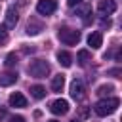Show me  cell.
<instances>
[{
  "mask_svg": "<svg viewBox=\"0 0 122 122\" xmlns=\"http://www.w3.org/2000/svg\"><path fill=\"white\" fill-rule=\"evenodd\" d=\"M118 105H120V101H118L116 97H107V99L97 101L93 109H95V114H99V116H107V114H112V112L118 109Z\"/></svg>",
  "mask_w": 122,
  "mask_h": 122,
  "instance_id": "6da1fadb",
  "label": "cell"
},
{
  "mask_svg": "<svg viewBox=\"0 0 122 122\" xmlns=\"http://www.w3.org/2000/svg\"><path fill=\"white\" fill-rule=\"evenodd\" d=\"M48 72H50L48 61H44V59H34V61L29 63V74H30V76H34V78H46Z\"/></svg>",
  "mask_w": 122,
  "mask_h": 122,
  "instance_id": "7a4b0ae2",
  "label": "cell"
},
{
  "mask_svg": "<svg viewBox=\"0 0 122 122\" xmlns=\"http://www.w3.org/2000/svg\"><path fill=\"white\" fill-rule=\"evenodd\" d=\"M57 38L67 44V46H72V44H78L80 40V30H74V29H69V27H61L57 30Z\"/></svg>",
  "mask_w": 122,
  "mask_h": 122,
  "instance_id": "3957f363",
  "label": "cell"
},
{
  "mask_svg": "<svg viewBox=\"0 0 122 122\" xmlns=\"http://www.w3.org/2000/svg\"><path fill=\"white\" fill-rule=\"evenodd\" d=\"M84 95H86V86H84V82H82L80 78H74V80L71 82V97L76 99V101H80V99H84Z\"/></svg>",
  "mask_w": 122,
  "mask_h": 122,
  "instance_id": "277c9868",
  "label": "cell"
},
{
  "mask_svg": "<svg viewBox=\"0 0 122 122\" xmlns=\"http://www.w3.org/2000/svg\"><path fill=\"white\" fill-rule=\"evenodd\" d=\"M55 10H57V2L55 0H38V4H36V11L40 15H50Z\"/></svg>",
  "mask_w": 122,
  "mask_h": 122,
  "instance_id": "5b68a950",
  "label": "cell"
},
{
  "mask_svg": "<svg viewBox=\"0 0 122 122\" xmlns=\"http://www.w3.org/2000/svg\"><path fill=\"white\" fill-rule=\"evenodd\" d=\"M97 11L101 15H111L116 11V2L114 0H99L97 2Z\"/></svg>",
  "mask_w": 122,
  "mask_h": 122,
  "instance_id": "8992f818",
  "label": "cell"
},
{
  "mask_svg": "<svg viewBox=\"0 0 122 122\" xmlns=\"http://www.w3.org/2000/svg\"><path fill=\"white\" fill-rule=\"evenodd\" d=\"M50 111H51L53 114H65V112L69 111V103H67L65 99H55V101L51 103Z\"/></svg>",
  "mask_w": 122,
  "mask_h": 122,
  "instance_id": "52a82bcc",
  "label": "cell"
},
{
  "mask_svg": "<svg viewBox=\"0 0 122 122\" xmlns=\"http://www.w3.org/2000/svg\"><path fill=\"white\" fill-rule=\"evenodd\" d=\"M10 107H17V109L27 107V99H25V95L19 93V92L11 93V95H10Z\"/></svg>",
  "mask_w": 122,
  "mask_h": 122,
  "instance_id": "ba28073f",
  "label": "cell"
},
{
  "mask_svg": "<svg viewBox=\"0 0 122 122\" xmlns=\"http://www.w3.org/2000/svg\"><path fill=\"white\" fill-rule=\"evenodd\" d=\"M17 19H19V15H17V10H13V8H8V11H6V27H15L17 25Z\"/></svg>",
  "mask_w": 122,
  "mask_h": 122,
  "instance_id": "9c48e42d",
  "label": "cell"
},
{
  "mask_svg": "<svg viewBox=\"0 0 122 122\" xmlns=\"http://www.w3.org/2000/svg\"><path fill=\"white\" fill-rule=\"evenodd\" d=\"M88 44H90L93 50L101 48V44H103V34H101V32H92V34L88 36Z\"/></svg>",
  "mask_w": 122,
  "mask_h": 122,
  "instance_id": "30bf717a",
  "label": "cell"
},
{
  "mask_svg": "<svg viewBox=\"0 0 122 122\" xmlns=\"http://www.w3.org/2000/svg\"><path fill=\"white\" fill-rule=\"evenodd\" d=\"M57 61H59V65H63V67H67V69L72 65V57H71L69 51H59V53H57Z\"/></svg>",
  "mask_w": 122,
  "mask_h": 122,
  "instance_id": "8fae6325",
  "label": "cell"
},
{
  "mask_svg": "<svg viewBox=\"0 0 122 122\" xmlns=\"http://www.w3.org/2000/svg\"><path fill=\"white\" fill-rule=\"evenodd\" d=\"M15 80H17V74L15 72H6V74L0 76V86H11Z\"/></svg>",
  "mask_w": 122,
  "mask_h": 122,
  "instance_id": "7c38bea8",
  "label": "cell"
},
{
  "mask_svg": "<svg viewBox=\"0 0 122 122\" xmlns=\"http://www.w3.org/2000/svg\"><path fill=\"white\" fill-rule=\"evenodd\" d=\"M63 86H65V76H63V74L53 76V80H51V90H53V92H61Z\"/></svg>",
  "mask_w": 122,
  "mask_h": 122,
  "instance_id": "4fadbf2b",
  "label": "cell"
},
{
  "mask_svg": "<svg viewBox=\"0 0 122 122\" xmlns=\"http://www.w3.org/2000/svg\"><path fill=\"white\" fill-rule=\"evenodd\" d=\"M30 95L34 99H42V97H46V88H42V86H30Z\"/></svg>",
  "mask_w": 122,
  "mask_h": 122,
  "instance_id": "5bb4252c",
  "label": "cell"
},
{
  "mask_svg": "<svg viewBox=\"0 0 122 122\" xmlns=\"http://www.w3.org/2000/svg\"><path fill=\"white\" fill-rule=\"evenodd\" d=\"M76 61L84 67V65H88V61H90V51L88 50H80L78 53H76Z\"/></svg>",
  "mask_w": 122,
  "mask_h": 122,
  "instance_id": "9a60e30c",
  "label": "cell"
},
{
  "mask_svg": "<svg viewBox=\"0 0 122 122\" xmlns=\"http://www.w3.org/2000/svg\"><path fill=\"white\" fill-rule=\"evenodd\" d=\"M90 11H92V8H90L88 4H82V6L78 4V8H76V13H78V15H82V17H84V15H88Z\"/></svg>",
  "mask_w": 122,
  "mask_h": 122,
  "instance_id": "2e32d148",
  "label": "cell"
},
{
  "mask_svg": "<svg viewBox=\"0 0 122 122\" xmlns=\"http://www.w3.org/2000/svg\"><path fill=\"white\" fill-rule=\"evenodd\" d=\"M6 42H8V30H6V27L0 25V46H4Z\"/></svg>",
  "mask_w": 122,
  "mask_h": 122,
  "instance_id": "e0dca14e",
  "label": "cell"
},
{
  "mask_svg": "<svg viewBox=\"0 0 122 122\" xmlns=\"http://www.w3.org/2000/svg\"><path fill=\"white\" fill-rule=\"evenodd\" d=\"M40 25H34V23H29V27H27V32L29 34H36V32H40Z\"/></svg>",
  "mask_w": 122,
  "mask_h": 122,
  "instance_id": "ac0fdd59",
  "label": "cell"
},
{
  "mask_svg": "<svg viewBox=\"0 0 122 122\" xmlns=\"http://www.w3.org/2000/svg\"><path fill=\"white\" fill-rule=\"evenodd\" d=\"M15 63H17V57H15V53H10V55L6 57V65H8V67H13Z\"/></svg>",
  "mask_w": 122,
  "mask_h": 122,
  "instance_id": "d6986e66",
  "label": "cell"
},
{
  "mask_svg": "<svg viewBox=\"0 0 122 122\" xmlns=\"http://www.w3.org/2000/svg\"><path fill=\"white\" fill-rule=\"evenodd\" d=\"M109 92H112V86H99V90H97L99 95H105V93H109Z\"/></svg>",
  "mask_w": 122,
  "mask_h": 122,
  "instance_id": "ffe728a7",
  "label": "cell"
},
{
  "mask_svg": "<svg viewBox=\"0 0 122 122\" xmlns=\"http://www.w3.org/2000/svg\"><path fill=\"white\" fill-rule=\"evenodd\" d=\"M82 2H84V0H67V4H69L71 8H76V6H78V4H82Z\"/></svg>",
  "mask_w": 122,
  "mask_h": 122,
  "instance_id": "44dd1931",
  "label": "cell"
},
{
  "mask_svg": "<svg viewBox=\"0 0 122 122\" xmlns=\"http://www.w3.org/2000/svg\"><path fill=\"white\" fill-rule=\"evenodd\" d=\"M8 122H27V120H25L23 116H11V118H10Z\"/></svg>",
  "mask_w": 122,
  "mask_h": 122,
  "instance_id": "7402d4cb",
  "label": "cell"
},
{
  "mask_svg": "<svg viewBox=\"0 0 122 122\" xmlns=\"http://www.w3.org/2000/svg\"><path fill=\"white\" fill-rule=\"evenodd\" d=\"M48 122H57V120H48Z\"/></svg>",
  "mask_w": 122,
  "mask_h": 122,
  "instance_id": "603a6c76",
  "label": "cell"
},
{
  "mask_svg": "<svg viewBox=\"0 0 122 122\" xmlns=\"http://www.w3.org/2000/svg\"><path fill=\"white\" fill-rule=\"evenodd\" d=\"M71 122H76V120H71Z\"/></svg>",
  "mask_w": 122,
  "mask_h": 122,
  "instance_id": "cb8c5ba5",
  "label": "cell"
}]
</instances>
